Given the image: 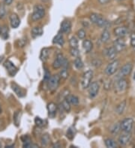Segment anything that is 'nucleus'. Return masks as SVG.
Instances as JSON below:
<instances>
[{
  "instance_id": "f257e3e1",
  "label": "nucleus",
  "mask_w": 135,
  "mask_h": 148,
  "mask_svg": "<svg viewBox=\"0 0 135 148\" xmlns=\"http://www.w3.org/2000/svg\"><path fill=\"white\" fill-rule=\"evenodd\" d=\"M45 8L42 5H36L33 8V13L32 15V19L34 21L42 20L45 16Z\"/></svg>"
},
{
  "instance_id": "f03ea898",
  "label": "nucleus",
  "mask_w": 135,
  "mask_h": 148,
  "mask_svg": "<svg viewBox=\"0 0 135 148\" xmlns=\"http://www.w3.org/2000/svg\"><path fill=\"white\" fill-rule=\"evenodd\" d=\"M89 18L92 23L96 24V25L101 28L106 27L108 23V22L105 17H103L101 15L98 14H92L90 15Z\"/></svg>"
},
{
  "instance_id": "7ed1b4c3",
  "label": "nucleus",
  "mask_w": 135,
  "mask_h": 148,
  "mask_svg": "<svg viewBox=\"0 0 135 148\" xmlns=\"http://www.w3.org/2000/svg\"><path fill=\"white\" fill-rule=\"evenodd\" d=\"M92 78H93V72L92 71H88L84 73L81 79V86L83 89L88 88L92 82Z\"/></svg>"
},
{
  "instance_id": "20e7f679",
  "label": "nucleus",
  "mask_w": 135,
  "mask_h": 148,
  "mask_svg": "<svg viewBox=\"0 0 135 148\" xmlns=\"http://www.w3.org/2000/svg\"><path fill=\"white\" fill-rule=\"evenodd\" d=\"M119 62L118 60L115 59L114 61H112L110 63H109L107 64V66L105 68V73L107 75V76H112L114 74L116 73L118 69H119Z\"/></svg>"
},
{
  "instance_id": "39448f33",
  "label": "nucleus",
  "mask_w": 135,
  "mask_h": 148,
  "mask_svg": "<svg viewBox=\"0 0 135 148\" xmlns=\"http://www.w3.org/2000/svg\"><path fill=\"white\" fill-rule=\"evenodd\" d=\"M60 76L59 75H53L51 76L50 79L48 80V88L51 91H54L58 88V87L60 85Z\"/></svg>"
},
{
  "instance_id": "423d86ee",
  "label": "nucleus",
  "mask_w": 135,
  "mask_h": 148,
  "mask_svg": "<svg viewBox=\"0 0 135 148\" xmlns=\"http://www.w3.org/2000/svg\"><path fill=\"white\" fill-rule=\"evenodd\" d=\"M134 124V120L131 117L125 118L120 123L121 130L124 132H130L132 131Z\"/></svg>"
},
{
  "instance_id": "0eeeda50",
  "label": "nucleus",
  "mask_w": 135,
  "mask_h": 148,
  "mask_svg": "<svg viewBox=\"0 0 135 148\" xmlns=\"http://www.w3.org/2000/svg\"><path fill=\"white\" fill-rule=\"evenodd\" d=\"M89 95L90 98L96 97L98 95L99 91V88H100V85H99L98 82H91V84L89 86Z\"/></svg>"
},
{
  "instance_id": "6e6552de",
  "label": "nucleus",
  "mask_w": 135,
  "mask_h": 148,
  "mask_svg": "<svg viewBox=\"0 0 135 148\" xmlns=\"http://www.w3.org/2000/svg\"><path fill=\"white\" fill-rule=\"evenodd\" d=\"M132 68H133V66H132V64L131 63H127L125 65H123L122 68H121L120 71H119V78L124 77V76L129 75L132 73Z\"/></svg>"
},
{
  "instance_id": "1a4fd4ad",
  "label": "nucleus",
  "mask_w": 135,
  "mask_h": 148,
  "mask_svg": "<svg viewBox=\"0 0 135 148\" xmlns=\"http://www.w3.org/2000/svg\"><path fill=\"white\" fill-rule=\"evenodd\" d=\"M4 67H6L8 73L11 76H14L17 72V68L15 67V65L13 63H11L10 61H6L4 63Z\"/></svg>"
},
{
  "instance_id": "9d476101",
  "label": "nucleus",
  "mask_w": 135,
  "mask_h": 148,
  "mask_svg": "<svg viewBox=\"0 0 135 148\" xmlns=\"http://www.w3.org/2000/svg\"><path fill=\"white\" fill-rule=\"evenodd\" d=\"M126 43L125 41L123 39V38H117L116 40L114 41V47L116 49V50L119 53L121 51H123V49L125 48Z\"/></svg>"
},
{
  "instance_id": "9b49d317",
  "label": "nucleus",
  "mask_w": 135,
  "mask_h": 148,
  "mask_svg": "<svg viewBox=\"0 0 135 148\" xmlns=\"http://www.w3.org/2000/svg\"><path fill=\"white\" fill-rule=\"evenodd\" d=\"M132 138V136L129 132H125L122 134L118 138V143L122 146H125L128 144Z\"/></svg>"
},
{
  "instance_id": "f8f14e48",
  "label": "nucleus",
  "mask_w": 135,
  "mask_h": 148,
  "mask_svg": "<svg viewBox=\"0 0 135 148\" xmlns=\"http://www.w3.org/2000/svg\"><path fill=\"white\" fill-rule=\"evenodd\" d=\"M65 58L64 57L62 53H59V54L56 56V58L55 59V61L53 63V67L54 69H59L62 66L63 63L65 62Z\"/></svg>"
},
{
  "instance_id": "ddd939ff",
  "label": "nucleus",
  "mask_w": 135,
  "mask_h": 148,
  "mask_svg": "<svg viewBox=\"0 0 135 148\" xmlns=\"http://www.w3.org/2000/svg\"><path fill=\"white\" fill-rule=\"evenodd\" d=\"M114 34L118 38H125L128 34V29L124 26L117 27L114 29Z\"/></svg>"
},
{
  "instance_id": "4468645a",
  "label": "nucleus",
  "mask_w": 135,
  "mask_h": 148,
  "mask_svg": "<svg viewBox=\"0 0 135 148\" xmlns=\"http://www.w3.org/2000/svg\"><path fill=\"white\" fill-rule=\"evenodd\" d=\"M127 87H128V83H127L125 79H124L123 77L119 78V80L116 82L117 90L120 92H123L127 89Z\"/></svg>"
},
{
  "instance_id": "2eb2a0df",
  "label": "nucleus",
  "mask_w": 135,
  "mask_h": 148,
  "mask_svg": "<svg viewBox=\"0 0 135 148\" xmlns=\"http://www.w3.org/2000/svg\"><path fill=\"white\" fill-rule=\"evenodd\" d=\"M117 53H118V52L116 50V49L114 47V46L110 47V48H107V49H105V55H106L107 58L108 59L111 60V61L115 60Z\"/></svg>"
},
{
  "instance_id": "dca6fc26",
  "label": "nucleus",
  "mask_w": 135,
  "mask_h": 148,
  "mask_svg": "<svg viewBox=\"0 0 135 148\" xmlns=\"http://www.w3.org/2000/svg\"><path fill=\"white\" fill-rule=\"evenodd\" d=\"M9 19H10V24H11V26L13 29H17V28L20 25V18H19V16H18L16 14H11Z\"/></svg>"
},
{
  "instance_id": "f3484780",
  "label": "nucleus",
  "mask_w": 135,
  "mask_h": 148,
  "mask_svg": "<svg viewBox=\"0 0 135 148\" xmlns=\"http://www.w3.org/2000/svg\"><path fill=\"white\" fill-rule=\"evenodd\" d=\"M47 111H48L49 117L54 118L57 112V106L54 103H50L47 105Z\"/></svg>"
},
{
  "instance_id": "a211bd4d",
  "label": "nucleus",
  "mask_w": 135,
  "mask_h": 148,
  "mask_svg": "<svg viewBox=\"0 0 135 148\" xmlns=\"http://www.w3.org/2000/svg\"><path fill=\"white\" fill-rule=\"evenodd\" d=\"M71 29V23L69 20H64L61 23V32L65 34H68Z\"/></svg>"
},
{
  "instance_id": "6ab92c4d",
  "label": "nucleus",
  "mask_w": 135,
  "mask_h": 148,
  "mask_svg": "<svg viewBox=\"0 0 135 148\" xmlns=\"http://www.w3.org/2000/svg\"><path fill=\"white\" fill-rule=\"evenodd\" d=\"M11 88L12 90H14L15 92V94L19 97H23L25 96V92H24V90L20 88V86L18 85L15 83H12L11 84Z\"/></svg>"
},
{
  "instance_id": "aec40b11",
  "label": "nucleus",
  "mask_w": 135,
  "mask_h": 148,
  "mask_svg": "<svg viewBox=\"0 0 135 148\" xmlns=\"http://www.w3.org/2000/svg\"><path fill=\"white\" fill-rule=\"evenodd\" d=\"M53 43L54 44H57V45L61 46V47L64 45L65 40H64V38H63V35L61 32H59L56 36L54 37Z\"/></svg>"
},
{
  "instance_id": "412c9836",
  "label": "nucleus",
  "mask_w": 135,
  "mask_h": 148,
  "mask_svg": "<svg viewBox=\"0 0 135 148\" xmlns=\"http://www.w3.org/2000/svg\"><path fill=\"white\" fill-rule=\"evenodd\" d=\"M43 32V29L41 27H34L33 28L32 31H31V35L33 38H36L42 36Z\"/></svg>"
},
{
  "instance_id": "4be33fe9",
  "label": "nucleus",
  "mask_w": 135,
  "mask_h": 148,
  "mask_svg": "<svg viewBox=\"0 0 135 148\" xmlns=\"http://www.w3.org/2000/svg\"><path fill=\"white\" fill-rule=\"evenodd\" d=\"M83 47L87 53H89V52H91V50L92 49L93 44H92V43L91 40H84L83 41Z\"/></svg>"
},
{
  "instance_id": "5701e85b",
  "label": "nucleus",
  "mask_w": 135,
  "mask_h": 148,
  "mask_svg": "<svg viewBox=\"0 0 135 148\" xmlns=\"http://www.w3.org/2000/svg\"><path fill=\"white\" fill-rule=\"evenodd\" d=\"M66 99L71 103V105L76 106L78 105V103H79V98L77 96L73 95V94H69L66 97Z\"/></svg>"
},
{
  "instance_id": "b1692460",
  "label": "nucleus",
  "mask_w": 135,
  "mask_h": 148,
  "mask_svg": "<svg viewBox=\"0 0 135 148\" xmlns=\"http://www.w3.org/2000/svg\"><path fill=\"white\" fill-rule=\"evenodd\" d=\"M126 107V101L125 100H123V102H121L119 105L116 106V112L118 114H122L124 112L125 109Z\"/></svg>"
},
{
  "instance_id": "393cba45",
  "label": "nucleus",
  "mask_w": 135,
  "mask_h": 148,
  "mask_svg": "<svg viewBox=\"0 0 135 148\" xmlns=\"http://www.w3.org/2000/svg\"><path fill=\"white\" fill-rule=\"evenodd\" d=\"M105 145H106V147L108 148H115V147H118L116 141L112 138L105 139Z\"/></svg>"
},
{
  "instance_id": "a878e982",
  "label": "nucleus",
  "mask_w": 135,
  "mask_h": 148,
  "mask_svg": "<svg viewBox=\"0 0 135 148\" xmlns=\"http://www.w3.org/2000/svg\"><path fill=\"white\" fill-rule=\"evenodd\" d=\"M110 32L108 31L107 29H105L103 31L102 34H101V40L103 43H107L108 42V40H110Z\"/></svg>"
},
{
  "instance_id": "bb28decb",
  "label": "nucleus",
  "mask_w": 135,
  "mask_h": 148,
  "mask_svg": "<svg viewBox=\"0 0 135 148\" xmlns=\"http://www.w3.org/2000/svg\"><path fill=\"white\" fill-rule=\"evenodd\" d=\"M49 54H50V51L47 48H44L41 52V55H40V58L43 62H46L48 59Z\"/></svg>"
},
{
  "instance_id": "cd10ccee",
  "label": "nucleus",
  "mask_w": 135,
  "mask_h": 148,
  "mask_svg": "<svg viewBox=\"0 0 135 148\" xmlns=\"http://www.w3.org/2000/svg\"><path fill=\"white\" fill-rule=\"evenodd\" d=\"M74 67L78 70H80L83 67V62L80 57H77L74 60Z\"/></svg>"
},
{
  "instance_id": "c85d7f7f",
  "label": "nucleus",
  "mask_w": 135,
  "mask_h": 148,
  "mask_svg": "<svg viewBox=\"0 0 135 148\" xmlns=\"http://www.w3.org/2000/svg\"><path fill=\"white\" fill-rule=\"evenodd\" d=\"M62 106L64 110L66 112H68V113L71 111V103L68 101V99L66 98L63 99L62 103Z\"/></svg>"
},
{
  "instance_id": "c756f323",
  "label": "nucleus",
  "mask_w": 135,
  "mask_h": 148,
  "mask_svg": "<svg viewBox=\"0 0 135 148\" xmlns=\"http://www.w3.org/2000/svg\"><path fill=\"white\" fill-rule=\"evenodd\" d=\"M1 35H2V38H3L4 40H6L8 38V29L7 26L4 25L3 27L1 29Z\"/></svg>"
},
{
  "instance_id": "7c9ffc66",
  "label": "nucleus",
  "mask_w": 135,
  "mask_h": 148,
  "mask_svg": "<svg viewBox=\"0 0 135 148\" xmlns=\"http://www.w3.org/2000/svg\"><path fill=\"white\" fill-rule=\"evenodd\" d=\"M69 43L71 48H78V40L76 37H71L69 40Z\"/></svg>"
},
{
  "instance_id": "2f4dec72",
  "label": "nucleus",
  "mask_w": 135,
  "mask_h": 148,
  "mask_svg": "<svg viewBox=\"0 0 135 148\" xmlns=\"http://www.w3.org/2000/svg\"><path fill=\"white\" fill-rule=\"evenodd\" d=\"M121 130V126H120V123H116L114 124L111 128V132L114 135H116V134L119 133V132Z\"/></svg>"
},
{
  "instance_id": "473e14b6",
  "label": "nucleus",
  "mask_w": 135,
  "mask_h": 148,
  "mask_svg": "<svg viewBox=\"0 0 135 148\" xmlns=\"http://www.w3.org/2000/svg\"><path fill=\"white\" fill-rule=\"evenodd\" d=\"M50 137H49L48 134H45V135H43V136L42 137V144L43 146H47V145L50 142Z\"/></svg>"
},
{
  "instance_id": "72a5a7b5",
  "label": "nucleus",
  "mask_w": 135,
  "mask_h": 148,
  "mask_svg": "<svg viewBox=\"0 0 135 148\" xmlns=\"http://www.w3.org/2000/svg\"><path fill=\"white\" fill-rule=\"evenodd\" d=\"M6 15V5L4 4H0V19H3Z\"/></svg>"
},
{
  "instance_id": "f704fd0d",
  "label": "nucleus",
  "mask_w": 135,
  "mask_h": 148,
  "mask_svg": "<svg viewBox=\"0 0 135 148\" xmlns=\"http://www.w3.org/2000/svg\"><path fill=\"white\" fill-rule=\"evenodd\" d=\"M14 121H15V124L16 125L17 127H18L20 121V112H15V115H14Z\"/></svg>"
},
{
  "instance_id": "c9c22d12",
  "label": "nucleus",
  "mask_w": 135,
  "mask_h": 148,
  "mask_svg": "<svg viewBox=\"0 0 135 148\" xmlns=\"http://www.w3.org/2000/svg\"><path fill=\"white\" fill-rule=\"evenodd\" d=\"M70 53L72 56L76 57V58H77V57H79L80 56V51L78 50V48H71Z\"/></svg>"
},
{
  "instance_id": "e433bc0d",
  "label": "nucleus",
  "mask_w": 135,
  "mask_h": 148,
  "mask_svg": "<svg viewBox=\"0 0 135 148\" xmlns=\"http://www.w3.org/2000/svg\"><path fill=\"white\" fill-rule=\"evenodd\" d=\"M35 124L39 127H42L44 126V121L43 120L41 119L39 117H36L35 119Z\"/></svg>"
},
{
  "instance_id": "4c0bfd02",
  "label": "nucleus",
  "mask_w": 135,
  "mask_h": 148,
  "mask_svg": "<svg viewBox=\"0 0 135 148\" xmlns=\"http://www.w3.org/2000/svg\"><path fill=\"white\" fill-rule=\"evenodd\" d=\"M78 36L80 40H83L86 37V32L83 29H80L78 32Z\"/></svg>"
},
{
  "instance_id": "58836bf2",
  "label": "nucleus",
  "mask_w": 135,
  "mask_h": 148,
  "mask_svg": "<svg viewBox=\"0 0 135 148\" xmlns=\"http://www.w3.org/2000/svg\"><path fill=\"white\" fill-rule=\"evenodd\" d=\"M130 43H131V46L135 49V33H133V34H131V40H130Z\"/></svg>"
},
{
  "instance_id": "ea45409f",
  "label": "nucleus",
  "mask_w": 135,
  "mask_h": 148,
  "mask_svg": "<svg viewBox=\"0 0 135 148\" xmlns=\"http://www.w3.org/2000/svg\"><path fill=\"white\" fill-rule=\"evenodd\" d=\"M67 137L69 138V139H72L74 137V133L73 132V130H71V128H70L68 130V132H67Z\"/></svg>"
},
{
  "instance_id": "a19ab883",
  "label": "nucleus",
  "mask_w": 135,
  "mask_h": 148,
  "mask_svg": "<svg viewBox=\"0 0 135 148\" xmlns=\"http://www.w3.org/2000/svg\"><path fill=\"white\" fill-rule=\"evenodd\" d=\"M50 78H51V74H50V72H48L47 69H46V70H45L44 74V80L45 81L48 82V80L50 79Z\"/></svg>"
},
{
  "instance_id": "79ce46f5",
  "label": "nucleus",
  "mask_w": 135,
  "mask_h": 148,
  "mask_svg": "<svg viewBox=\"0 0 135 148\" xmlns=\"http://www.w3.org/2000/svg\"><path fill=\"white\" fill-rule=\"evenodd\" d=\"M98 1L101 5H106V4H108L109 2H111V0H98Z\"/></svg>"
},
{
  "instance_id": "37998d69",
  "label": "nucleus",
  "mask_w": 135,
  "mask_h": 148,
  "mask_svg": "<svg viewBox=\"0 0 135 148\" xmlns=\"http://www.w3.org/2000/svg\"><path fill=\"white\" fill-rule=\"evenodd\" d=\"M3 1L4 2H5V4H6L8 5H10L13 2V0H3Z\"/></svg>"
},
{
  "instance_id": "c03bdc74",
  "label": "nucleus",
  "mask_w": 135,
  "mask_h": 148,
  "mask_svg": "<svg viewBox=\"0 0 135 148\" xmlns=\"http://www.w3.org/2000/svg\"><path fill=\"white\" fill-rule=\"evenodd\" d=\"M42 2H47L49 1V0H41Z\"/></svg>"
},
{
  "instance_id": "a18cd8bd",
  "label": "nucleus",
  "mask_w": 135,
  "mask_h": 148,
  "mask_svg": "<svg viewBox=\"0 0 135 148\" xmlns=\"http://www.w3.org/2000/svg\"><path fill=\"white\" fill-rule=\"evenodd\" d=\"M2 113V107H1V105H0V114Z\"/></svg>"
},
{
  "instance_id": "49530a36",
  "label": "nucleus",
  "mask_w": 135,
  "mask_h": 148,
  "mask_svg": "<svg viewBox=\"0 0 135 148\" xmlns=\"http://www.w3.org/2000/svg\"><path fill=\"white\" fill-rule=\"evenodd\" d=\"M1 29H2V28L0 27V35H1Z\"/></svg>"
},
{
  "instance_id": "de8ad7c7",
  "label": "nucleus",
  "mask_w": 135,
  "mask_h": 148,
  "mask_svg": "<svg viewBox=\"0 0 135 148\" xmlns=\"http://www.w3.org/2000/svg\"><path fill=\"white\" fill-rule=\"evenodd\" d=\"M116 1H119V2H120V1H123V0H116Z\"/></svg>"
}]
</instances>
